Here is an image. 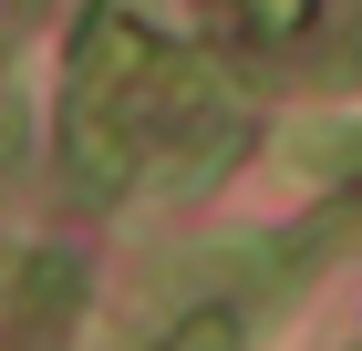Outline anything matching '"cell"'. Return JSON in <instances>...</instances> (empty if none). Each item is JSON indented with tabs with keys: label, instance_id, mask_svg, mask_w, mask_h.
Returning <instances> with one entry per match:
<instances>
[{
	"label": "cell",
	"instance_id": "obj_1",
	"mask_svg": "<svg viewBox=\"0 0 362 351\" xmlns=\"http://www.w3.org/2000/svg\"><path fill=\"white\" fill-rule=\"evenodd\" d=\"M83 310V258L73 248H31L21 269H11V310H0V351H62Z\"/></svg>",
	"mask_w": 362,
	"mask_h": 351
},
{
	"label": "cell",
	"instance_id": "obj_2",
	"mask_svg": "<svg viewBox=\"0 0 362 351\" xmlns=\"http://www.w3.org/2000/svg\"><path fill=\"white\" fill-rule=\"evenodd\" d=\"M156 351H249V310H238V299H207V310H187Z\"/></svg>",
	"mask_w": 362,
	"mask_h": 351
}]
</instances>
